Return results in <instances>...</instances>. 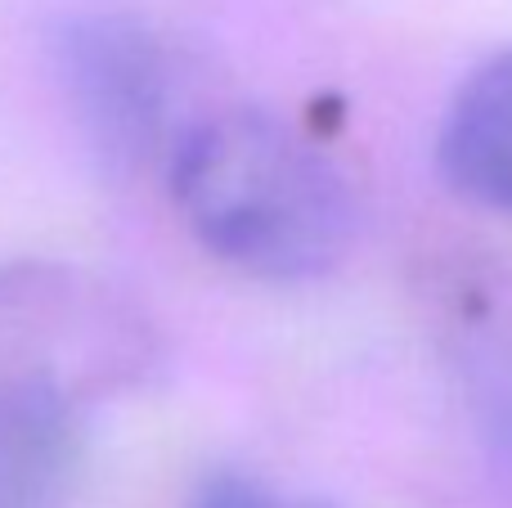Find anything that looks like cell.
<instances>
[{
    "mask_svg": "<svg viewBox=\"0 0 512 508\" xmlns=\"http://www.w3.org/2000/svg\"><path fill=\"white\" fill-rule=\"evenodd\" d=\"M180 221L216 261L310 284L351 257L360 198L324 149L265 108L198 113L162 162Z\"/></svg>",
    "mask_w": 512,
    "mask_h": 508,
    "instance_id": "cell-1",
    "label": "cell"
},
{
    "mask_svg": "<svg viewBox=\"0 0 512 508\" xmlns=\"http://www.w3.org/2000/svg\"><path fill=\"white\" fill-rule=\"evenodd\" d=\"M158 356L153 324L104 279L59 261L0 266V369L59 383L90 405Z\"/></svg>",
    "mask_w": 512,
    "mask_h": 508,
    "instance_id": "cell-2",
    "label": "cell"
},
{
    "mask_svg": "<svg viewBox=\"0 0 512 508\" xmlns=\"http://www.w3.org/2000/svg\"><path fill=\"white\" fill-rule=\"evenodd\" d=\"M54 59L81 135L113 171L162 167L198 117L185 108V59L135 14H72L54 36Z\"/></svg>",
    "mask_w": 512,
    "mask_h": 508,
    "instance_id": "cell-3",
    "label": "cell"
},
{
    "mask_svg": "<svg viewBox=\"0 0 512 508\" xmlns=\"http://www.w3.org/2000/svg\"><path fill=\"white\" fill-rule=\"evenodd\" d=\"M81 410L59 383L0 369V508H59L81 473Z\"/></svg>",
    "mask_w": 512,
    "mask_h": 508,
    "instance_id": "cell-4",
    "label": "cell"
},
{
    "mask_svg": "<svg viewBox=\"0 0 512 508\" xmlns=\"http://www.w3.org/2000/svg\"><path fill=\"white\" fill-rule=\"evenodd\" d=\"M436 167L463 203L512 216V50L490 54L454 90L436 135Z\"/></svg>",
    "mask_w": 512,
    "mask_h": 508,
    "instance_id": "cell-5",
    "label": "cell"
},
{
    "mask_svg": "<svg viewBox=\"0 0 512 508\" xmlns=\"http://www.w3.org/2000/svg\"><path fill=\"white\" fill-rule=\"evenodd\" d=\"M441 302L481 428L512 459V279L499 270H463Z\"/></svg>",
    "mask_w": 512,
    "mask_h": 508,
    "instance_id": "cell-6",
    "label": "cell"
},
{
    "mask_svg": "<svg viewBox=\"0 0 512 508\" xmlns=\"http://www.w3.org/2000/svg\"><path fill=\"white\" fill-rule=\"evenodd\" d=\"M185 508H328L319 500H292V495H279L274 486H265L261 477L252 473H212L194 486Z\"/></svg>",
    "mask_w": 512,
    "mask_h": 508,
    "instance_id": "cell-7",
    "label": "cell"
}]
</instances>
